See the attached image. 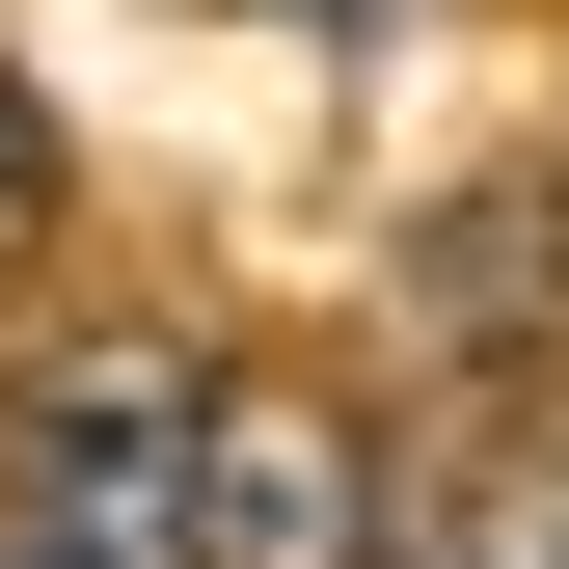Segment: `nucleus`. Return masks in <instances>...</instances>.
Wrapping results in <instances>:
<instances>
[{
  "label": "nucleus",
  "instance_id": "7ed1b4c3",
  "mask_svg": "<svg viewBox=\"0 0 569 569\" xmlns=\"http://www.w3.org/2000/svg\"><path fill=\"white\" fill-rule=\"evenodd\" d=\"M488 569H569V435H542L516 488H488Z\"/></svg>",
  "mask_w": 569,
  "mask_h": 569
},
{
  "label": "nucleus",
  "instance_id": "39448f33",
  "mask_svg": "<svg viewBox=\"0 0 569 569\" xmlns=\"http://www.w3.org/2000/svg\"><path fill=\"white\" fill-rule=\"evenodd\" d=\"M271 28H326V54H380V28H407V0H271Z\"/></svg>",
  "mask_w": 569,
  "mask_h": 569
},
{
  "label": "nucleus",
  "instance_id": "20e7f679",
  "mask_svg": "<svg viewBox=\"0 0 569 569\" xmlns=\"http://www.w3.org/2000/svg\"><path fill=\"white\" fill-rule=\"evenodd\" d=\"M28 218H54V109L0 82V244H28Z\"/></svg>",
  "mask_w": 569,
  "mask_h": 569
},
{
  "label": "nucleus",
  "instance_id": "f257e3e1",
  "mask_svg": "<svg viewBox=\"0 0 569 569\" xmlns=\"http://www.w3.org/2000/svg\"><path fill=\"white\" fill-rule=\"evenodd\" d=\"M190 461H218V352L82 326L0 407V569H190Z\"/></svg>",
  "mask_w": 569,
  "mask_h": 569
},
{
  "label": "nucleus",
  "instance_id": "f03ea898",
  "mask_svg": "<svg viewBox=\"0 0 569 569\" xmlns=\"http://www.w3.org/2000/svg\"><path fill=\"white\" fill-rule=\"evenodd\" d=\"M190 569H380V461H352V407H244V380H218Z\"/></svg>",
  "mask_w": 569,
  "mask_h": 569
}]
</instances>
